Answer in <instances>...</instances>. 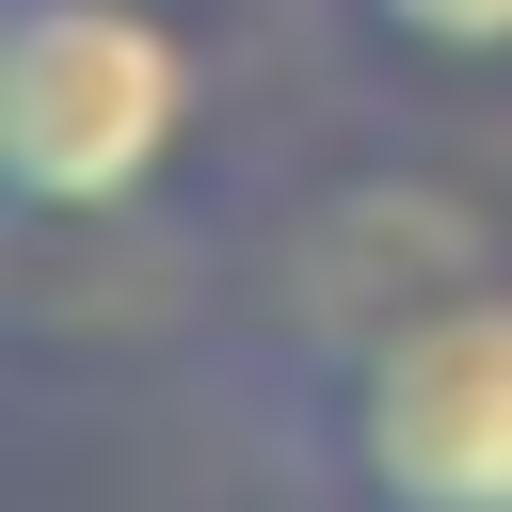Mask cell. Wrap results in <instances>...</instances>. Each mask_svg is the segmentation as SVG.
Returning a JSON list of instances; mask_svg holds the SVG:
<instances>
[{
  "instance_id": "cell-2",
  "label": "cell",
  "mask_w": 512,
  "mask_h": 512,
  "mask_svg": "<svg viewBox=\"0 0 512 512\" xmlns=\"http://www.w3.org/2000/svg\"><path fill=\"white\" fill-rule=\"evenodd\" d=\"M192 32L160 0H16L0 16V176L32 224H112L192 144Z\"/></svg>"
},
{
  "instance_id": "cell-1",
  "label": "cell",
  "mask_w": 512,
  "mask_h": 512,
  "mask_svg": "<svg viewBox=\"0 0 512 512\" xmlns=\"http://www.w3.org/2000/svg\"><path fill=\"white\" fill-rule=\"evenodd\" d=\"M288 448L336 512H512V272L320 352L288 384Z\"/></svg>"
},
{
  "instance_id": "cell-3",
  "label": "cell",
  "mask_w": 512,
  "mask_h": 512,
  "mask_svg": "<svg viewBox=\"0 0 512 512\" xmlns=\"http://www.w3.org/2000/svg\"><path fill=\"white\" fill-rule=\"evenodd\" d=\"M352 16L416 64H512V0H352Z\"/></svg>"
}]
</instances>
